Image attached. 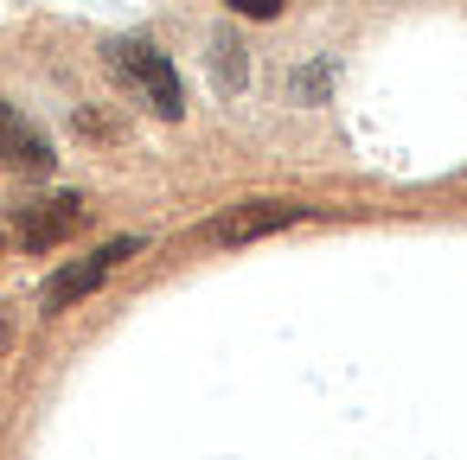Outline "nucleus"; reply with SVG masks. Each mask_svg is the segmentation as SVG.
Returning a JSON list of instances; mask_svg holds the SVG:
<instances>
[{"label":"nucleus","mask_w":467,"mask_h":460,"mask_svg":"<svg viewBox=\"0 0 467 460\" xmlns=\"http://www.w3.org/2000/svg\"><path fill=\"white\" fill-rule=\"evenodd\" d=\"M212 65H218V90H244V39L237 33H218L212 39Z\"/></svg>","instance_id":"6"},{"label":"nucleus","mask_w":467,"mask_h":460,"mask_svg":"<svg viewBox=\"0 0 467 460\" xmlns=\"http://www.w3.org/2000/svg\"><path fill=\"white\" fill-rule=\"evenodd\" d=\"M327 84H333V65H314V71H301V77H295V97L307 103V97H320Z\"/></svg>","instance_id":"7"},{"label":"nucleus","mask_w":467,"mask_h":460,"mask_svg":"<svg viewBox=\"0 0 467 460\" xmlns=\"http://www.w3.org/2000/svg\"><path fill=\"white\" fill-rule=\"evenodd\" d=\"M129 256H141V237H116V243H103V250H90L84 262H71V269H58L52 281H46V313H65V307H78L84 294H97Z\"/></svg>","instance_id":"2"},{"label":"nucleus","mask_w":467,"mask_h":460,"mask_svg":"<svg viewBox=\"0 0 467 460\" xmlns=\"http://www.w3.org/2000/svg\"><path fill=\"white\" fill-rule=\"evenodd\" d=\"M7 160L26 167V173H46V167H52V148H46L39 128H26V122L14 116V128H7Z\"/></svg>","instance_id":"5"},{"label":"nucleus","mask_w":467,"mask_h":460,"mask_svg":"<svg viewBox=\"0 0 467 460\" xmlns=\"http://www.w3.org/2000/svg\"><path fill=\"white\" fill-rule=\"evenodd\" d=\"M78 224H84V199H78V192L33 199V205H20V211H14V237H20L26 250H52V243H65Z\"/></svg>","instance_id":"3"},{"label":"nucleus","mask_w":467,"mask_h":460,"mask_svg":"<svg viewBox=\"0 0 467 460\" xmlns=\"http://www.w3.org/2000/svg\"><path fill=\"white\" fill-rule=\"evenodd\" d=\"M109 71H116V84L129 90V97H141L161 122H180L186 116V90H180V71L148 46V39H116L109 52Z\"/></svg>","instance_id":"1"},{"label":"nucleus","mask_w":467,"mask_h":460,"mask_svg":"<svg viewBox=\"0 0 467 460\" xmlns=\"http://www.w3.org/2000/svg\"><path fill=\"white\" fill-rule=\"evenodd\" d=\"M301 218H307V205H288V199H250V205L224 211L205 237H218V243H250V237H269V230H282V224H301Z\"/></svg>","instance_id":"4"},{"label":"nucleus","mask_w":467,"mask_h":460,"mask_svg":"<svg viewBox=\"0 0 467 460\" xmlns=\"http://www.w3.org/2000/svg\"><path fill=\"white\" fill-rule=\"evenodd\" d=\"M7 128H14V109L0 103V160H7Z\"/></svg>","instance_id":"9"},{"label":"nucleus","mask_w":467,"mask_h":460,"mask_svg":"<svg viewBox=\"0 0 467 460\" xmlns=\"http://www.w3.org/2000/svg\"><path fill=\"white\" fill-rule=\"evenodd\" d=\"M231 14H244V20H275L282 14V0H224Z\"/></svg>","instance_id":"8"}]
</instances>
